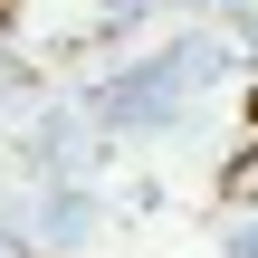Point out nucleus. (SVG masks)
<instances>
[{"mask_svg": "<svg viewBox=\"0 0 258 258\" xmlns=\"http://www.w3.org/2000/svg\"><path fill=\"white\" fill-rule=\"evenodd\" d=\"M220 258H258V220H220Z\"/></svg>", "mask_w": 258, "mask_h": 258, "instance_id": "f257e3e1", "label": "nucleus"}, {"mask_svg": "<svg viewBox=\"0 0 258 258\" xmlns=\"http://www.w3.org/2000/svg\"><path fill=\"white\" fill-rule=\"evenodd\" d=\"M0 10H10V0H0Z\"/></svg>", "mask_w": 258, "mask_h": 258, "instance_id": "f03ea898", "label": "nucleus"}]
</instances>
